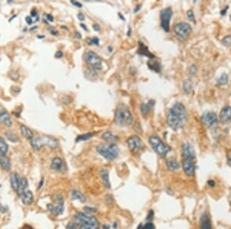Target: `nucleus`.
<instances>
[{
	"mask_svg": "<svg viewBox=\"0 0 231 229\" xmlns=\"http://www.w3.org/2000/svg\"><path fill=\"white\" fill-rule=\"evenodd\" d=\"M73 220L80 229H100L97 218L89 213L77 212L73 217Z\"/></svg>",
	"mask_w": 231,
	"mask_h": 229,
	"instance_id": "obj_1",
	"label": "nucleus"
},
{
	"mask_svg": "<svg viewBox=\"0 0 231 229\" xmlns=\"http://www.w3.org/2000/svg\"><path fill=\"white\" fill-rule=\"evenodd\" d=\"M133 117L127 106L120 104L115 111L114 122L119 127H128L133 123Z\"/></svg>",
	"mask_w": 231,
	"mask_h": 229,
	"instance_id": "obj_2",
	"label": "nucleus"
},
{
	"mask_svg": "<svg viewBox=\"0 0 231 229\" xmlns=\"http://www.w3.org/2000/svg\"><path fill=\"white\" fill-rule=\"evenodd\" d=\"M96 148L97 152L109 161H112L117 158L120 153L119 147L114 143L109 144H100L97 146Z\"/></svg>",
	"mask_w": 231,
	"mask_h": 229,
	"instance_id": "obj_3",
	"label": "nucleus"
},
{
	"mask_svg": "<svg viewBox=\"0 0 231 229\" xmlns=\"http://www.w3.org/2000/svg\"><path fill=\"white\" fill-rule=\"evenodd\" d=\"M30 144L35 151H40L41 148L44 146H49L53 149H55L58 147L59 142L56 138L51 136H47V135H42V136H39L36 138L33 137L32 140H30Z\"/></svg>",
	"mask_w": 231,
	"mask_h": 229,
	"instance_id": "obj_4",
	"label": "nucleus"
},
{
	"mask_svg": "<svg viewBox=\"0 0 231 229\" xmlns=\"http://www.w3.org/2000/svg\"><path fill=\"white\" fill-rule=\"evenodd\" d=\"M149 143L155 152L161 157H165L168 153L171 151V147L165 144L157 135L149 137Z\"/></svg>",
	"mask_w": 231,
	"mask_h": 229,
	"instance_id": "obj_5",
	"label": "nucleus"
},
{
	"mask_svg": "<svg viewBox=\"0 0 231 229\" xmlns=\"http://www.w3.org/2000/svg\"><path fill=\"white\" fill-rule=\"evenodd\" d=\"M174 34L177 40L184 41L187 40L192 33V27L189 23L186 22H180L176 24L173 28Z\"/></svg>",
	"mask_w": 231,
	"mask_h": 229,
	"instance_id": "obj_6",
	"label": "nucleus"
},
{
	"mask_svg": "<svg viewBox=\"0 0 231 229\" xmlns=\"http://www.w3.org/2000/svg\"><path fill=\"white\" fill-rule=\"evenodd\" d=\"M53 201L56 205H53V204H48L46 205L48 211L55 216L62 215L64 211V199L62 195H55L53 196Z\"/></svg>",
	"mask_w": 231,
	"mask_h": 229,
	"instance_id": "obj_7",
	"label": "nucleus"
},
{
	"mask_svg": "<svg viewBox=\"0 0 231 229\" xmlns=\"http://www.w3.org/2000/svg\"><path fill=\"white\" fill-rule=\"evenodd\" d=\"M84 60L95 70H100L103 67L102 60L99 55L91 50H87L84 53Z\"/></svg>",
	"mask_w": 231,
	"mask_h": 229,
	"instance_id": "obj_8",
	"label": "nucleus"
},
{
	"mask_svg": "<svg viewBox=\"0 0 231 229\" xmlns=\"http://www.w3.org/2000/svg\"><path fill=\"white\" fill-rule=\"evenodd\" d=\"M173 16V9L171 7H166L160 12V25L166 33L169 32L170 19Z\"/></svg>",
	"mask_w": 231,
	"mask_h": 229,
	"instance_id": "obj_9",
	"label": "nucleus"
},
{
	"mask_svg": "<svg viewBox=\"0 0 231 229\" xmlns=\"http://www.w3.org/2000/svg\"><path fill=\"white\" fill-rule=\"evenodd\" d=\"M128 147L133 153H137L143 148V143L137 135L129 137L126 140Z\"/></svg>",
	"mask_w": 231,
	"mask_h": 229,
	"instance_id": "obj_10",
	"label": "nucleus"
},
{
	"mask_svg": "<svg viewBox=\"0 0 231 229\" xmlns=\"http://www.w3.org/2000/svg\"><path fill=\"white\" fill-rule=\"evenodd\" d=\"M201 121L208 128L215 127L218 123V118L217 114L213 112H206L201 116Z\"/></svg>",
	"mask_w": 231,
	"mask_h": 229,
	"instance_id": "obj_11",
	"label": "nucleus"
},
{
	"mask_svg": "<svg viewBox=\"0 0 231 229\" xmlns=\"http://www.w3.org/2000/svg\"><path fill=\"white\" fill-rule=\"evenodd\" d=\"M166 122H167V124L169 125V127H171L172 129L174 130V131H177V130L180 129L183 127V121L181 119H180L177 116L173 114L170 111H169L167 113Z\"/></svg>",
	"mask_w": 231,
	"mask_h": 229,
	"instance_id": "obj_12",
	"label": "nucleus"
},
{
	"mask_svg": "<svg viewBox=\"0 0 231 229\" xmlns=\"http://www.w3.org/2000/svg\"><path fill=\"white\" fill-rule=\"evenodd\" d=\"M195 160L190 158H183V170L187 176H193L196 171Z\"/></svg>",
	"mask_w": 231,
	"mask_h": 229,
	"instance_id": "obj_13",
	"label": "nucleus"
},
{
	"mask_svg": "<svg viewBox=\"0 0 231 229\" xmlns=\"http://www.w3.org/2000/svg\"><path fill=\"white\" fill-rule=\"evenodd\" d=\"M175 116H177L180 119L184 121L185 119L186 118V108L181 103H176L173 106V107L169 110Z\"/></svg>",
	"mask_w": 231,
	"mask_h": 229,
	"instance_id": "obj_14",
	"label": "nucleus"
},
{
	"mask_svg": "<svg viewBox=\"0 0 231 229\" xmlns=\"http://www.w3.org/2000/svg\"><path fill=\"white\" fill-rule=\"evenodd\" d=\"M182 155L183 158H190L195 160L196 153L193 147L189 143H184L182 145Z\"/></svg>",
	"mask_w": 231,
	"mask_h": 229,
	"instance_id": "obj_15",
	"label": "nucleus"
},
{
	"mask_svg": "<svg viewBox=\"0 0 231 229\" xmlns=\"http://www.w3.org/2000/svg\"><path fill=\"white\" fill-rule=\"evenodd\" d=\"M220 119L224 123L231 122V107L230 106H225L220 110Z\"/></svg>",
	"mask_w": 231,
	"mask_h": 229,
	"instance_id": "obj_16",
	"label": "nucleus"
},
{
	"mask_svg": "<svg viewBox=\"0 0 231 229\" xmlns=\"http://www.w3.org/2000/svg\"><path fill=\"white\" fill-rule=\"evenodd\" d=\"M0 123L8 127H12L13 125V121L10 118V116L5 110H0Z\"/></svg>",
	"mask_w": 231,
	"mask_h": 229,
	"instance_id": "obj_17",
	"label": "nucleus"
},
{
	"mask_svg": "<svg viewBox=\"0 0 231 229\" xmlns=\"http://www.w3.org/2000/svg\"><path fill=\"white\" fill-rule=\"evenodd\" d=\"M200 229H213L210 218L207 214H204L200 218Z\"/></svg>",
	"mask_w": 231,
	"mask_h": 229,
	"instance_id": "obj_18",
	"label": "nucleus"
},
{
	"mask_svg": "<svg viewBox=\"0 0 231 229\" xmlns=\"http://www.w3.org/2000/svg\"><path fill=\"white\" fill-rule=\"evenodd\" d=\"M21 200L25 205H30L33 201V194L31 191H26L21 196Z\"/></svg>",
	"mask_w": 231,
	"mask_h": 229,
	"instance_id": "obj_19",
	"label": "nucleus"
},
{
	"mask_svg": "<svg viewBox=\"0 0 231 229\" xmlns=\"http://www.w3.org/2000/svg\"><path fill=\"white\" fill-rule=\"evenodd\" d=\"M28 187V181L26 178H22L20 179L19 184V187L16 190V194L19 197L22 196L24 194V192L26 191V189Z\"/></svg>",
	"mask_w": 231,
	"mask_h": 229,
	"instance_id": "obj_20",
	"label": "nucleus"
},
{
	"mask_svg": "<svg viewBox=\"0 0 231 229\" xmlns=\"http://www.w3.org/2000/svg\"><path fill=\"white\" fill-rule=\"evenodd\" d=\"M9 178H10V183H11V186L12 187H13V189L15 191H16L21 178H19L18 174H16V173H15V172H13L10 174Z\"/></svg>",
	"mask_w": 231,
	"mask_h": 229,
	"instance_id": "obj_21",
	"label": "nucleus"
},
{
	"mask_svg": "<svg viewBox=\"0 0 231 229\" xmlns=\"http://www.w3.org/2000/svg\"><path fill=\"white\" fill-rule=\"evenodd\" d=\"M155 104V101L153 100H149L147 104H144L143 103L141 105H140V111H141V113H142L143 116L147 114L149 112V110L153 108V105Z\"/></svg>",
	"mask_w": 231,
	"mask_h": 229,
	"instance_id": "obj_22",
	"label": "nucleus"
},
{
	"mask_svg": "<svg viewBox=\"0 0 231 229\" xmlns=\"http://www.w3.org/2000/svg\"><path fill=\"white\" fill-rule=\"evenodd\" d=\"M102 138L106 142H108L109 144H112V143H115L118 140V137H117L116 135L113 134L111 131H106L104 132L102 135Z\"/></svg>",
	"mask_w": 231,
	"mask_h": 229,
	"instance_id": "obj_23",
	"label": "nucleus"
},
{
	"mask_svg": "<svg viewBox=\"0 0 231 229\" xmlns=\"http://www.w3.org/2000/svg\"><path fill=\"white\" fill-rule=\"evenodd\" d=\"M100 175L102 178L103 184H105L107 188H110L111 187V184L109 182V171L106 169H101L100 171Z\"/></svg>",
	"mask_w": 231,
	"mask_h": 229,
	"instance_id": "obj_24",
	"label": "nucleus"
},
{
	"mask_svg": "<svg viewBox=\"0 0 231 229\" xmlns=\"http://www.w3.org/2000/svg\"><path fill=\"white\" fill-rule=\"evenodd\" d=\"M20 131H21V133L23 135V137H25L26 139H29V140H32L33 138V133L31 130L29 129V127H27L25 125H21L20 126Z\"/></svg>",
	"mask_w": 231,
	"mask_h": 229,
	"instance_id": "obj_25",
	"label": "nucleus"
},
{
	"mask_svg": "<svg viewBox=\"0 0 231 229\" xmlns=\"http://www.w3.org/2000/svg\"><path fill=\"white\" fill-rule=\"evenodd\" d=\"M51 167L54 170H57V171H60L62 170L63 167V162L62 160L59 157H55L53 159L51 162Z\"/></svg>",
	"mask_w": 231,
	"mask_h": 229,
	"instance_id": "obj_26",
	"label": "nucleus"
},
{
	"mask_svg": "<svg viewBox=\"0 0 231 229\" xmlns=\"http://www.w3.org/2000/svg\"><path fill=\"white\" fill-rule=\"evenodd\" d=\"M0 165L2 169L5 171H9L10 169V160L6 155H2L0 157Z\"/></svg>",
	"mask_w": 231,
	"mask_h": 229,
	"instance_id": "obj_27",
	"label": "nucleus"
},
{
	"mask_svg": "<svg viewBox=\"0 0 231 229\" xmlns=\"http://www.w3.org/2000/svg\"><path fill=\"white\" fill-rule=\"evenodd\" d=\"M71 195L73 199L82 202V203H85V202H86V198H85V196H84L80 191H77V190H73V191H71Z\"/></svg>",
	"mask_w": 231,
	"mask_h": 229,
	"instance_id": "obj_28",
	"label": "nucleus"
},
{
	"mask_svg": "<svg viewBox=\"0 0 231 229\" xmlns=\"http://www.w3.org/2000/svg\"><path fill=\"white\" fill-rule=\"evenodd\" d=\"M166 166L170 171H177L180 168V164L175 159H169L166 160Z\"/></svg>",
	"mask_w": 231,
	"mask_h": 229,
	"instance_id": "obj_29",
	"label": "nucleus"
},
{
	"mask_svg": "<svg viewBox=\"0 0 231 229\" xmlns=\"http://www.w3.org/2000/svg\"><path fill=\"white\" fill-rule=\"evenodd\" d=\"M140 49H139V53L141 55H143V56H146V57H149V58H154V56H153L152 53H150V52H149V50L147 49V47L146 46H144L143 44L141 43H140Z\"/></svg>",
	"mask_w": 231,
	"mask_h": 229,
	"instance_id": "obj_30",
	"label": "nucleus"
},
{
	"mask_svg": "<svg viewBox=\"0 0 231 229\" xmlns=\"http://www.w3.org/2000/svg\"><path fill=\"white\" fill-rule=\"evenodd\" d=\"M193 89V84L190 80H185L183 83V90L186 94L191 93Z\"/></svg>",
	"mask_w": 231,
	"mask_h": 229,
	"instance_id": "obj_31",
	"label": "nucleus"
},
{
	"mask_svg": "<svg viewBox=\"0 0 231 229\" xmlns=\"http://www.w3.org/2000/svg\"><path fill=\"white\" fill-rule=\"evenodd\" d=\"M8 144L2 137H0V155H5L8 151Z\"/></svg>",
	"mask_w": 231,
	"mask_h": 229,
	"instance_id": "obj_32",
	"label": "nucleus"
},
{
	"mask_svg": "<svg viewBox=\"0 0 231 229\" xmlns=\"http://www.w3.org/2000/svg\"><path fill=\"white\" fill-rule=\"evenodd\" d=\"M5 136L7 137L8 140H10L11 142H13V143H16V142L19 141L18 137L14 133L11 132V131H7V132H6V133H5Z\"/></svg>",
	"mask_w": 231,
	"mask_h": 229,
	"instance_id": "obj_33",
	"label": "nucleus"
},
{
	"mask_svg": "<svg viewBox=\"0 0 231 229\" xmlns=\"http://www.w3.org/2000/svg\"><path fill=\"white\" fill-rule=\"evenodd\" d=\"M93 134L92 133H87V134H81V135H79L78 137H77V139H76V141L78 142V141H83V140H89V139L92 138L93 136Z\"/></svg>",
	"mask_w": 231,
	"mask_h": 229,
	"instance_id": "obj_34",
	"label": "nucleus"
},
{
	"mask_svg": "<svg viewBox=\"0 0 231 229\" xmlns=\"http://www.w3.org/2000/svg\"><path fill=\"white\" fill-rule=\"evenodd\" d=\"M218 84L220 86H224L228 83V76L226 73L222 74V76H220L218 79Z\"/></svg>",
	"mask_w": 231,
	"mask_h": 229,
	"instance_id": "obj_35",
	"label": "nucleus"
},
{
	"mask_svg": "<svg viewBox=\"0 0 231 229\" xmlns=\"http://www.w3.org/2000/svg\"><path fill=\"white\" fill-rule=\"evenodd\" d=\"M137 229H155V226L152 222H147L144 225H140Z\"/></svg>",
	"mask_w": 231,
	"mask_h": 229,
	"instance_id": "obj_36",
	"label": "nucleus"
},
{
	"mask_svg": "<svg viewBox=\"0 0 231 229\" xmlns=\"http://www.w3.org/2000/svg\"><path fill=\"white\" fill-rule=\"evenodd\" d=\"M222 44L225 46H231V36H227L222 40Z\"/></svg>",
	"mask_w": 231,
	"mask_h": 229,
	"instance_id": "obj_37",
	"label": "nucleus"
},
{
	"mask_svg": "<svg viewBox=\"0 0 231 229\" xmlns=\"http://www.w3.org/2000/svg\"><path fill=\"white\" fill-rule=\"evenodd\" d=\"M9 77L13 80H15V81H16V80H18L19 79V73L17 71L13 70L12 71L10 74H9Z\"/></svg>",
	"mask_w": 231,
	"mask_h": 229,
	"instance_id": "obj_38",
	"label": "nucleus"
},
{
	"mask_svg": "<svg viewBox=\"0 0 231 229\" xmlns=\"http://www.w3.org/2000/svg\"><path fill=\"white\" fill-rule=\"evenodd\" d=\"M66 229H80V228L78 226V225H77L75 222H73L68 224L67 226H66Z\"/></svg>",
	"mask_w": 231,
	"mask_h": 229,
	"instance_id": "obj_39",
	"label": "nucleus"
},
{
	"mask_svg": "<svg viewBox=\"0 0 231 229\" xmlns=\"http://www.w3.org/2000/svg\"><path fill=\"white\" fill-rule=\"evenodd\" d=\"M186 16H187V18L189 19L190 21H194L195 16H194V13H193V10H191V9L188 10L187 13H186Z\"/></svg>",
	"mask_w": 231,
	"mask_h": 229,
	"instance_id": "obj_40",
	"label": "nucleus"
},
{
	"mask_svg": "<svg viewBox=\"0 0 231 229\" xmlns=\"http://www.w3.org/2000/svg\"><path fill=\"white\" fill-rule=\"evenodd\" d=\"M149 68H150L151 69L155 70L156 72H160V65H159V63L157 62L153 63V66H149Z\"/></svg>",
	"mask_w": 231,
	"mask_h": 229,
	"instance_id": "obj_41",
	"label": "nucleus"
},
{
	"mask_svg": "<svg viewBox=\"0 0 231 229\" xmlns=\"http://www.w3.org/2000/svg\"><path fill=\"white\" fill-rule=\"evenodd\" d=\"M153 215H154V212H153V210H150L148 212V215L146 216V220L148 222H151V221L153 219Z\"/></svg>",
	"mask_w": 231,
	"mask_h": 229,
	"instance_id": "obj_42",
	"label": "nucleus"
},
{
	"mask_svg": "<svg viewBox=\"0 0 231 229\" xmlns=\"http://www.w3.org/2000/svg\"><path fill=\"white\" fill-rule=\"evenodd\" d=\"M197 72V67L195 65H192L190 67H189V73L192 75L196 74Z\"/></svg>",
	"mask_w": 231,
	"mask_h": 229,
	"instance_id": "obj_43",
	"label": "nucleus"
},
{
	"mask_svg": "<svg viewBox=\"0 0 231 229\" xmlns=\"http://www.w3.org/2000/svg\"><path fill=\"white\" fill-rule=\"evenodd\" d=\"M90 43L95 44V45H99V43H100V40H99L98 37H93V39L90 40Z\"/></svg>",
	"mask_w": 231,
	"mask_h": 229,
	"instance_id": "obj_44",
	"label": "nucleus"
},
{
	"mask_svg": "<svg viewBox=\"0 0 231 229\" xmlns=\"http://www.w3.org/2000/svg\"><path fill=\"white\" fill-rule=\"evenodd\" d=\"M63 57V53H62V51H57L56 53V54H55V57L57 59H59V58H62V57Z\"/></svg>",
	"mask_w": 231,
	"mask_h": 229,
	"instance_id": "obj_45",
	"label": "nucleus"
},
{
	"mask_svg": "<svg viewBox=\"0 0 231 229\" xmlns=\"http://www.w3.org/2000/svg\"><path fill=\"white\" fill-rule=\"evenodd\" d=\"M85 210H86V211H88V213H89V214H91V213H93V212H96V211H97V209L96 208H93V207H86L85 208H84Z\"/></svg>",
	"mask_w": 231,
	"mask_h": 229,
	"instance_id": "obj_46",
	"label": "nucleus"
},
{
	"mask_svg": "<svg viewBox=\"0 0 231 229\" xmlns=\"http://www.w3.org/2000/svg\"><path fill=\"white\" fill-rule=\"evenodd\" d=\"M71 3L73 4V5H74L75 6H77V7H78V8H82V3H80V2H77V1H71Z\"/></svg>",
	"mask_w": 231,
	"mask_h": 229,
	"instance_id": "obj_47",
	"label": "nucleus"
},
{
	"mask_svg": "<svg viewBox=\"0 0 231 229\" xmlns=\"http://www.w3.org/2000/svg\"><path fill=\"white\" fill-rule=\"evenodd\" d=\"M77 18H78L80 21H83V20H85V16H84V15L82 14V13H79L78 15H77Z\"/></svg>",
	"mask_w": 231,
	"mask_h": 229,
	"instance_id": "obj_48",
	"label": "nucleus"
},
{
	"mask_svg": "<svg viewBox=\"0 0 231 229\" xmlns=\"http://www.w3.org/2000/svg\"><path fill=\"white\" fill-rule=\"evenodd\" d=\"M93 29H94L95 31H100V25H98V24H94V25H93Z\"/></svg>",
	"mask_w": 231,
	"mask_h": 229,
	"instance_id": "obj_49",
	"label": "nucleus"
},
{
	"mask_svg": "<svg viewBox=\"0 0 231 229\" xmlns=\"http://www.w3.org/2000/svg\"><path fill=\"white\" fill-rule=\"evenodd\" d=\"M26 22H27L28 25H31V24L33 22V19H32V18H31V17H29V16L26 17Z\"/></svg>",
	"mask_w": 231,
	"mask_h": 229,
	"instance_id": "obj_50",
	"label": "nucleus"
},
{
	"mask_svg": "<svg viewBox=\"0 0 231 229\" xmlns=\"http://www.w3.org/2000/svg\"><path fill=\"white\" fill-rule=\"evenodd\" d=\"M31 16H37V11H36V9H33V10L31 11Z\"/></svg>",
	"mask_w": 231,
	"mask_h": 229,
	"instance_id": "obj_51",
	"label": "nucleus"
},
{
	"mask_svg": "<svg viewBox=\"0 0 231 229\" xmlns=\"http://www.w3.org/2000/svg\"><path fill=\"white\" fill-rule=\"evenodd\" d=\"M207 183L208 184H209V186H210V187H213V186L215 185V182L213 181V180H209Z\"/></svg>",
	"mask_w": 231,
	"mask_h": 229,
	"instance_id": "obj_52",
	"label": "nucleus"
},
{
	"mask_svg": "<svg viewBox=\"0 0 231 229\" xmlns=\"http://www.w3.org/2000/svg\"><path fill=\"white\" fill-rule=\"evenodd\" d=\"M75 36H76V37H77V38H78V39L82 38V35L80 34V33L77 31L75 32Z\"/></svg>",
	"mask_w": 231,
	"mask_h": 229,
	"instance_id": "obj_53",
	"label": "nucleus"
},
{
	"mask_svg": "<svg viewBox=\"0 0 231 229\" xmlns=\"http://www.w3.org/2000/svg\"><path fill=\"white\" fill-rule=\"evenodd\" d=\"M227 164L231 167V154H230L227 157Z\"/></svg>",
	"mask_w": 231,
	"mask_h": 229,
	"instance_id": "obj_54",
	"label": "nucleus"
},
{
	"mask_svg": "<svg viewBox=\"0 0 231 229\" xmlns=\"http://www.w3.org/2000/svg\"><path fill=\"white\" fill-rule=\"evenodd\" d=\"M47 19H49V21H50V22H53V19H53V16H52V15H50V14H48L47 15Z\"/></svg>",
	"mask_w": 231,
	"mask_h": 229,
	"instance_id": "obj_55",
	"label": "nucleus"
},
{
	"mask_svg": "<svg viewBox=\"0 0 231 229\" xmlns=\"http://www.w3.org/2000/svg\"><path fill=\"white\" fill-rule=\"evenodd\" d=\"M140 9H141V6H140V5L137 6V7L135 8V9H134V13H137V12H138Z\"/></svg>",
	"mask_w": 231,
	"mask_h": 229,
	"instance_id": "obj_56",
	"label": "nucleus"
},
{
	"mask_svg": "<svg viewBox=\"0 0 231 229\" xmlns=\"http://www.w3.org/2000/svg\"><path fill=\"white\" fill-rule=\"evenodd\" d=\"M12 90H15V92H16V93H19V91H20V88L19 87H17V88H16V89H15L14 87H13Z\"/></svg>",
	"mask_w": 231,
	"mask_h": 229,
	"instance_id": "obj_57",
	"label": "nucleus"
},
{
	"mask_svg": "<svg viewBox=\"0 0 231 229\" xmlns=\"http://www.w3.org/2000/svg\"><path fill=\"white\" fill-rule=\"evenodd\" d=\"M80 26H81V27H82L83 29H85L86 31H87V30H88V29H87V28H86V25H84V24H80Z\"/></svg>",
	"mask_w": 231,
	"mask_h": 229,
	"instance_id": "obj_58",
	"label": "nucleus"
},
{
	"mask_svg": "<svg viewBox=\"0 0 231 229\" xmlns=\"http://www.w3.org/2000/svg\"><path fill=\"white\" fill-rule=\"evenodd\" d=\"M42 184H43V179H42V180L40 181L39 185V188H40L41 187H42Z\"/></svg>",
	"mask_w": 231,
	"mask_h": 229,
	"instance_id": "obj_59",
	"label": "nucleus"
},
{
	"mask_svg": "<svg viewBox=\"0 0 231 229\" xmlns=\"http://www.w3.org/2000/svg\"><path fill=\"white\" fill-rule=\"evenodd\" d=\"M103 228V229H109L110 227H109V225H104Z\"/></svg>",
	"mask_w": 231,
	"mask_h": 229,
	"instance_id": "obj_60",
	"label": "nucleus"
},
{
	"mask_svg": "<svg viewBox=\"0 0 231 229\" xmlns=\"http://www.w3.org/2000/svg\"><path fill=\"white\" fill-rule=\"evenodd\" d=\"M130 33H131V29H130V28H129V33H127V36H129H129H130Z\"/></svg>",
	"mask_w": 231,
	"mask_h": 229,
	"instance_id": "obj_61",
	"label": "nucleus"
},
{
	"mask_svg": "<svg viewBox=\"0 0 231 229\" xmlns=\"http://www.w3.org/2000/svg\"><path fill=\"white\" fill-rule=\"evenodd\" d=\"M113 227H114V228H116L117 227V222H115L114 225H113Z\"/></svg>",
	"mask_w": 231,
	"mask_h": 229,
	"instance_id": "obj_62",
	"label": "nucleus"
},
{
	"mask_svg": "<svg viewBox=\"0 0 231 229\" xmlns=\"http://www.w3.org/2000/svg\"><path fill=\"white\" fill-rule=\"evenodd\" d=\"M28 229H33V228H30V227H29V228H28Z\"/></svg>",
	"mask_w": 231,
	"mask_h": 229,
	"instance_id": "obj_63",
	"label": "nucleus"
}]
</instances>
